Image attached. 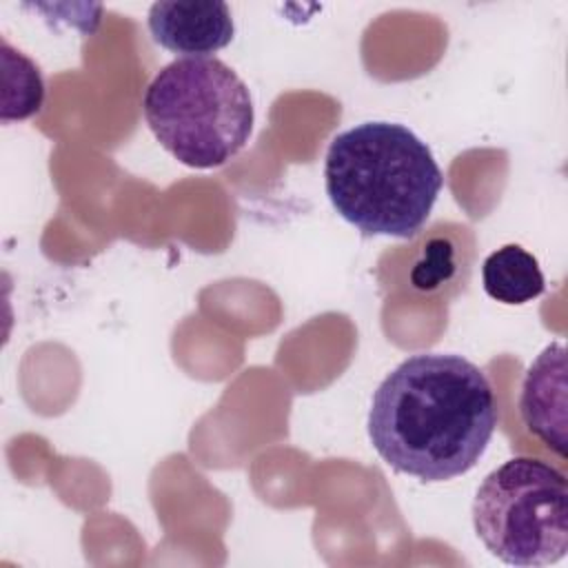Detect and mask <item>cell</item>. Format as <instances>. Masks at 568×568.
Wrapping results in <instances>:
<instances>
[{"mask_svg": "<svg viewBox=\"0 0 568 568\" xmlns=\"http://www.w3.org/2000/svg\"><path fill=\"white\" fill-rule=\"evenodd\" d=\"M146 24L160 47L186 58H211L235 36L231 9L220 0L153 2Z\"/></svg>", "mask_w": 568, "mask_h": 568, "instance_id": "5b68a950", "label": "cell"}, {"mask_svg": "<svg viewBox=\"0 0 568 568\" xmlns=\"http://www.w3.org/2000/svg\"><path fill=\"white\" fill-rule=\"evenodd\" d=\"M324 184L333 209L364 235L413 237L444 175L430 146L408 126L368 120L331 140Z\"/></svg>", "mask_w": 568, "mask_h": 568, "instance_id": "7a4b0ae2", "label": "cell"}, {"mask_svg": "<svg viewBox=\"0 0 568 568\" xmlns=\"http://www.w3.org/2000/svg\"><path fill=\"white\" fill-rule=\"evenodd\" d=\"M368 439L397 473L419 481L466 475L486 453L497 402L484 371L457 353H417L375 388Z\"/></svg>", "mask_w": 568, "mask_h": 568, "instance_id": "6da1fadb", "label": "cell"}, {"mask_svg": "<svg viewBox=\"0 0 568 568\" xmlns=\"http://www.w3.org/2000/svg\"><path fill=\"white\" fill-rule=\"evenodd\" d=\"M481 284L488 297L508 306L532 302L546 288L537 257L519 244H506L484 260Z\"/></svg>", "mask_w": 568, "mask_h": 568, "instance_id": "52a82bcc", "label": "cell"}, {"mask_svg": "<svg viewBox=\"0 0 568 568\" xmlns=\"http://www.w3.org/2000/svg\"><path fill=\"white\" fill-rule=\"evenodd\" d=\"M470 515L484 548L508 566L544 568L568 552L566 475L539 457H510L490 470Z\"/></svg>", "mask_w": 568, "mask_h": 568, "instance_id": "277c9868", "label": "cell"}, {"mask_svg": "<svg viewBox=\"0 0 568 568\" xmlns=\"http://www.w3.org/2000/svg\"><path fill=\"white\" fill-rule=\"evenodd\" d=\"M155 140L184 166L215 169L248 142L255 122L244 80L220 58H178L162 67L142 98Z\"/></svg>", "mask_w": 568, "mask_h": 568, "instance_id": "3957f363", "label": "cell"}, {"mask_svg": "<svg viewBox=\"0 0 568 568\" xmlns=\"http://www.w3.org/2000/svg\"><path fill=\"white\" fill-rule=\"evenodd\" d=\"M519 413L524 426L561 459L566 457V346L552 342L528 366Z\"/></svg>", "mask_w": 568, "mask_h": 568, "instance_id": "8992f818", "label": "cell"}, {"mask_svg": "<svg viewBox=\"0 0 568 568\" xmlns=\"http://www.w3.org/2000/svg\"><path fill=\"white\" fill-rule=\"evenodd\" d=\"M4 98L2 122L24 120L40 111L44 100V82L40 69L22 51H13L4 40Z\"/></svg>", "mask_w": 568, "mask_h": 568, "instance_id": "ba28073f", "label": "cell"}]
</instances>
